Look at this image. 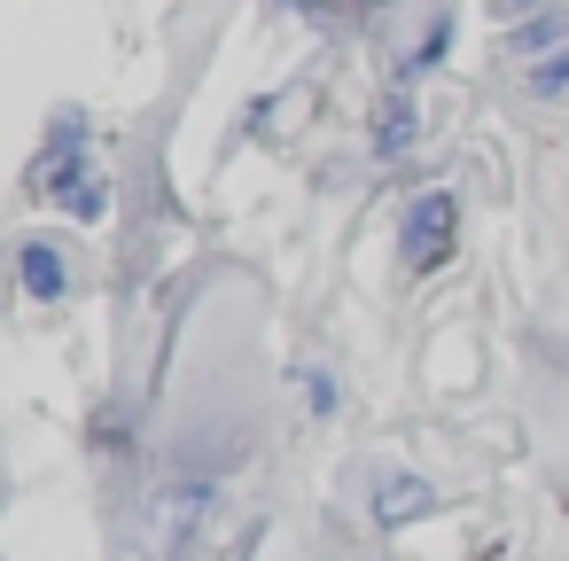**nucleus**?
<instances>
[{"mask_svg":"<svg viewBox=\"0 0 569 561\" xmlns=\"http://www.w3.org/2000/svg\"><path fill=\"white\" fill-rule=\"evenodd\" d=\"M413 87H421V79L390 71V87H382V102H375V118H367L375 164H406V157L421 149V102H413Z\"/></svg>","mask_w":569,"mask_h":561,"instance_id":"2","label":"nucleus"},{"mask_svg":"<svg viewBox=\"0 0 569 561\" xmlns=\"http://www.w3.org/2000/svg\"><path fill=\"white\" fill-rule=\"evenodd\" d=\"M429 507H437V483H429V475H413V468H398V460L375 468V530H406V522H421Z\"/></svg>","mask_w":569,"mask_h":561,"instance_id":"3","label":"nucleus"},{"mask_svg":"<svg viewBox=\"0 0 569 561\" xmlns=\"http://www.w3.org/2000/svg\"><path fill=\"white\" fill-rule=\"evenodd\" d=\"M499 48H507L515 63H538V56L569 48V9H561V0H546V9H530L522 24H499Z\"/></svg>","mask_w":569,"mask_h":561,"instance_id":"5","label":"nucleus"},{"mask_svg":"<svg viewBox=\"0 0 569 561\" xmlns=\"http://www.w3.org/2000/svg\"><path fill=\"white\" fill-rule=\"evenodd\" d=\"M530 9H546V0H491V17H499V24H522Z\"/></svg>","mask_w":569,"mask_h":561,"instance_id":"9","label":"nucleus"},{"mask_svg":"<svg viewBox=\"0 0 569 561\" xmlns=\"http://www.w3.org/2000/svg\"><path fill=\"white\" fill-rule=\"evenodd\" d=\"M297 390H305V405H312L320 421H336V413H343V390H336V374H328V367H305V374H297Z\"/></svg>","mask_w":569,"mask_h":561,"instance_id":"8","label":"nucleus"},{"mask_svg":"<svg viewBox=\"0 0 569 561\" xmlns=\"http://www.w3.org/2000/svg\"><path fill=\"white\" fill-rule=\"evenodd\" d=\"M522 94H530V102H561V94H569V48L522 63Z\"/></svg>","mask_w":569,"mask_h":561,"instance_id":"7","label":"nucleus"},{"mask_svg":"<svg viewBox=\"0 0 569 561\" xmlns=\"http://www.w3.org/2000/svg\"><path fill=\"white\" fill-rule=\"evenodd\" d=\"M460 250V196L452 188H413L398 211V266L406 273H437Z\"/></svg>","mask_w":569,"mask_h":561,"instance_id":"1","label":"nucleus"},{"mask_svg":"<svg viewBox=\"0 0 569 561\" xmlns=\"http://www.w3.org/2000/svg\"><path fill=\"white\" fill-rule=\"evenodd\" d=\"M452 40H460V17H452V9H437V24L421 32V48H413V56H406L398 71H406V79H429V71H437V63L452 56Z\"/></svg>","mask_w":569,"mask_h":561,"instance_id":"6","label":"nucleus"},{"mask_svg":"<svg viewBox=\"0 0 569 561\" xmlns=\"http://www.w3.org/2000/svg\"><path fill=\"white\" fill-rule=\"evenodd\" d=\"M281 9H305V0H281Z\"/></svg>","mask_w":569,"mask_h":561,"instance_id":"10","label":"nucleus"},{"mask_svg":"<svg viewBox=\"0 0 569 561\" xmlns=\"http://www.w3.org/2000/svg\"><path fill=\"white\" fill-rule=\"evenodd\" d=\"M17 289L32 297V304H63L71 289H79V273H71V250L63 242H17Z\"/></svg>","mask_w":569,"mask_h":561,"instance_id":"4","label":"nucleus"}]
</instances>
